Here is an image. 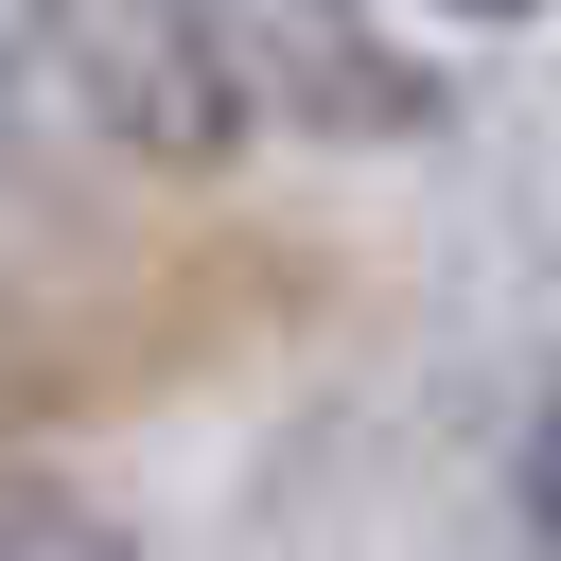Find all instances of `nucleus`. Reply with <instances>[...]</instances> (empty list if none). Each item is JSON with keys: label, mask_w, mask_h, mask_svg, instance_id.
<instances>
[{"label": "nucleus", "mask_w": 561, "mask_h": 561, "mask_svg": "<svg viewBox=\"0 0 561 561\" xmlns=\"http://www.w3.org/2000/svg\"><path fill=\"white\" fill-rule=\"evenodd\" d=\"M35 53H53V88L123 140V158H158V175H228L245 158V123H263V88H245V53H228V0H0Z\"/></svg>", "instance_id": "f257e3e1"}, {"label": "nucleus", "mask_w": 561, "mask_h": 561, "mask_svg": "<svg viewBox=\"0 0 561 561\" xmlns=\"http://www.w3.org/2000/svg\"><path fill=\"white\" fill-rule=\"evenodd\" d=\"M0 561H123V526H88L70 491H35V473H0Z\"/></svg>", "instance_id": "f03ea898"}, {"label": "nucleus", "mask_w": 561, "mask_h": 561, "mask_svg": "<svg viewBox=\"0 0 561 561\" xmlns=\"http://www.w3.org/2000/svg\"><path fill=\"white\" fill-rule=\"evenodd\" d=\"M526 526L561 543V351H543V403H526Z\"/></svg>", "instance_id": "7ed1b4c3"}, {"label": "nucleus", "mask_w": 561, "mask_h": 561, "mask_svg": "<svg viewBox=\"0 0 561 561\" xmlns=\"http://www.w3.org/2000/svg\"><path fill=\"white\" fill-rule=\"evenodd\" d=\"M421 18H526V0H421Z\"/></svg>", "instance_id": "20e7f679"}]
</instances>
